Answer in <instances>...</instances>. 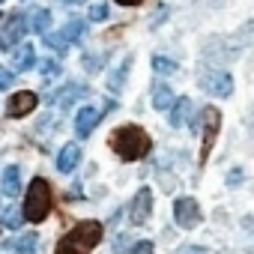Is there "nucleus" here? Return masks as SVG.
<instances>
[{
  "label": "nucleus",
  "instance_id": "10",
  "mask_svg": "<svg viewBox=\"0 0 254 254\" xmlns=\"http://www.w3.org/2000/svg\"><path fill=\"white\" fill-rule=\"evenodd\" d=\"M27 27H30V24H27L24 12H12V15H9V21H6V27H3V36H0V48H3V51L15 48V45L24 39Z\"/></svg>",
  "mask_w": 254,
  "mask_h": 254
},
{
  "label": "nucleus",
  "instance_id": "24",
  "mask_svg": "<svg viewBox=\"0 0 254 254\" xmlns=\"http://www.w3.org/2000/svg\"><path fill=\"white\" fill-rule=\"evenodd\" d=\"M108 15H111L108 3H96V6H90V21H105Z\"/></svg>",
  "mask_w": 254,
  "mask_h": 254
},
{
  "label": "nucleus",
  "instance_id": "25",
  "mask_svg": "<svg viewBox=\"0 0 254 254\" xmlns=\"http://www.w3.org/2000/svg\"><path fill=\"white\" fill-rule=\"evenodd\" d=\"M132 254H156V245L150 239H141V242L132 245Z\"/></svg>",
  "mask_w": 254,
  "mask_h": 254
},
{
  "label": "nucleus",
  "instance_id": "21",
  "mask_svg": "<svg viewBox=\"0 0 254 254\" xmlns=\"http://www.w3.org/2000/svg\"><path fill=\"white\" fill-rule=\"evenodd\" d=\"M48 27H51V12L48 9H36L30 15V30L33 33H48Z\"/></svg>",
  "mask_w": 254,
  "mask_h": 254
},
{
  "label": "nucleus",
  "instance_id": "16",
  "mask_svg": "<svg viewBox=\"0 0 254 254\" xmlns=\"http://www.w3.org/2000/svg\"><path fill=\"white\" fill-rule=\"evenodd\" d=\"M171 126H174V129H180V126H186L189 123V117H191V99L189 96H180L174 105H171Z\"/></svg>",
  "mask_w": 254,
  "mask_h": 254
},
{
  "label": "nucleus",
  "instance_id": "19",
  "mask_svg": "<svg viewBox=\"0 0 254 254\" xmlns=\"http://www.w3.org/2000/svg\"><path fill=\"white\" fill-rule=\"evenodd\" d=\"M33 66H36V51H33V45H24L15 57V72H27Z\"/></svg>",
  "mask_w": 254,
  "mask_h": 254
},
{
  "label": "nucleus",
  "instance_id": "4",
  "mask_svg": "<svg viewBox=\"0 0 254 254\" xmlns=\"http://www.w3.org/2000/svg\"><path fill=\"white\" fill-rule=\"evenodd\" d=\"M21 209H24V218L30 224H39V221L48 218V212H51V186H48V180L36 177L27 186V194H24V206Z\"/></svg>",
  "mask_w": 254,
  "mask_h": 254
},
{
  "label": "nucleus",
  "instance_id": "5",
  "mask_svg": "<svg viewBox=\"0 0 254 254\" xmlns=\"http://www.w3.org/2000/svg\"><path fill=\"white\" fill-rule=\"evenodd\" d=\"M200 126H203V141H200V168L209 162V153H212V147H215V141H218V129H221V111L215 108V105H206L203 111H200Z\"/></svg>",
  "mask_w": 254,
  "mask_h": 254
},
{
  "label": "nucleus",
  "instance_id": "1",
  "mask_svg": "<svg viewBox=\"0 0 254 254\" xmlns=\"http://www.w3.org/2000/svg\"><path fill=\"white\" fill-rule=\"evenodd\" d=\"M108 147L114 150V156H117L120 162H141V159L150 156V150H153V138L141 129V126L126 123V126H120V129L111 132Z\"/></svg>",
  "mask_w": 254,
  "mask_h": 254
},
{
  "label": "nucleus",
  "instance_id": "7",
  "mask_svg": "<svg viewBox=\"0 0 254 254\" xmlns=\"http://www.w3.org/2000/svg\"><path fill=\"white\" fill-rule=\"evenodd\" d=\"M200 90H203V93H209V96L227 99V96L233 93V78H230V72H224V69L206 72V75L200 78Z\"/></svg>",
  "mask_w": 254,
  "mask_h": 254
},
{
  "label": "nucleus",
  "instance_id": "11",
  "mask_svg": "<svg viewBox=\"0 0 254 254\" xmlns=\"http://www.w3.org/2000/svg\"><path fill=\"white\" fill-rule=\"evenodd\" d=\"M36 93L33 90H18V93H12L9 96V102H6V117L9 120H21V117H27L30 111H36Z\"/></svg>",
  "mask_w": 254,
  "mask_h": 254
},
{
  "label": "nucleus",
  "instance_id": "14",
  "mask_svg": "<svg viewBox=\"0 0 254 254\" xmlns=\"http://www.w3.org/2000/svg\"><path fill=\"white\" fill-rule=\"evenodd\" d=\"M81 162V147L78 144H63L60 153H57V171L60 174H72Z\"/></svg>",
  "mask_w": 254,
  "mask_h": 254
},
{
  "label": "nucleus",
  "instance_id": "31",
  "mask_svg": "<svg viewBox=\"0 0 254 254\" xmlns=\"http://www.w3.org/2000/svg\"><path fill=\"white\" fill-rule=\"evenodd\" d=\"M60 3H69V6H75V3H84V0H60Z\"/></svg>",
  "mask_w": 254,
  "mask_h": 254
},
{
  "label": "nucleus",
  "instance_id": "17",
  "mask_svg": "<svg viewBox=\"0 0 254 254\" xmlns=\"http://www.w3.org/2000/svg\"><path fill=\"white\" fill-rule=\"evenodd\" d=\"M81 96H87V87H81V84L69 81L66 87H60V90L54 93V102H57L60 108H69V105H72V102H78Z\"/></svg>",
  "mask_w": 254,
  "mask_h": 254
},
{
  "label": "nucleus",
  "instance_id": "3",
  "mask_svg": "<svg viewBox=\"0 0 254 254\" xmlns=\"http://www.w3.org/2000/svg\"><path fill=\"white\" fill-rule=\"evenodd\" d=\"M102 221L87 218L81 224H75L72 230H66V236H60L54 254H90L99 242H102Z\"/></svg>",
  "mask_w": 254,
  "mask_h": 254
},
{
  "label": "nucleus",
  "instance_id": "26",
  "mask_svg": "<svg viewBox=\"0 0 254 254\" xmlns=\"http://www.w3.org/2000/svg\"><path fill=\"white\" fill-rule=\"evenodd\" d=\"M39 72H42V75H57V72H60V63H54V60H42V63H39Z\"/></svg>",
  "mask_w": 254,
  "mask_h": 254
},
{
  "label": "nucleus",
  "instance_id": "12",
  "mask_svg": "<svg viewBox=\"0 0 254 254\" xmlns=\"http://www.w3.org/2000/svg\"><path fill=\"white\" fill-rule=\"evenodd\" d=\"M102 114L105 111H99V108H81L78 111V117H75V135L78 138H87L93 129H96V126H99V120H102Z\"/></svg>",
  "mask_w": 254,
  "mask_h": 254
},
{
  "label": "nucleus",
  "instance_id": "9",
  "mask_svg": "<svg viewBox=\"0 0 254 254\" xmlns=\"http://www.w3.org/2000/svg\"><path fill=\"white\" fill-rule=\"evenodd\" d=\"M150 215H153V191L144 186V189H138V194L129 203V224L132 227H141Z\"/></svg>",
  "mask_w": 254,
  "mask_h": 254
},
{
  "label": "nucleus",
  "instance_id": "23",
  "mask_svg": "<svg viewBox=\"0 0 254 254\" xmlns=\"http://www.w3.org/2000/svg\"><path fill=\"white\" fill-rule=\"evenodd\" d=\"M180 66L171 60V57H153V72H159V75H174Z\"/></svg>",
  "mask_w": 254,
  "mask_h": 254
},
{
  "label": "nucleus",
  "instance_id": "20",
  "mask_svg": "<svg viewBox=\"0 0 254 254\" xmlns=\"http://www.w3.org/2000/svg\"><path fill=\"white\" fill-rule=\"evenodd\" d=\"M36 245H39V236L36 233H24V236L12 239V248L18 254H36Z\"/></svg>",
  "mask_w": 254,
  "mask_h": 254
},
{
  "label": "nucleus",
  "instance_id": "22",
  "mask_svg": "<svg viewBox=\"0 0 254 254\" xmlns=\"http://www.w3.org/2000/svg\"><path fill=\"white\" fill-rule=\"evenodd\" d=\"M21 221H27V218H24V209H18V206H9V209L3 212V227H9V230H18V227H21Z\"/></svg>",
  "mask_w": 254,
  "mask_h": 254
},
{
  "label": "nucleus",
  "instance_id": "32",
  "mask_svg": "<svg viewBox=\"0 0 254 254\" xmlns=\"http://www.w3.org/2000/svg\"><path fill=\"white\" fill-rule=\"evenodd\" d=\"M212 3H221V0H212Z\"/></svg>",
  "mask_w": 254,
  "mask_h": 254
},
{
  "label": "nucleus",
  "instance_id": "15",
  "mask_svg": "<svg viewBox=\"0 0 254 254\" xmlns=\"http://www.w3.org/2000/svg\"><path fill=\"white\" fill-rule=\"evenodd\" d=\"M0 191L6 197H15L21 191V168L18 165H6L3 168V177H0Z\"/></svg>",
  "mask_w": 254,
  "mask_h": 254
},
{
  "label": "nucleus",
  "instance_id": "18",
  "mask_svg": "<svg viewBox=\"0 0 254 254\" xmlns=\"http://www.w3.org/2000/svg\"><path fill=\"white\" fill-rule=\"evenodd\" d=\"M174 102H177V96H174V90L168 84H156L153 87V108L156 111H171Z\"/></svg>",
  "mask_w": 254,
  "mask_h": 254
},
{
  "label": "nucleus",
  "instance_id": "29",
  "mask_svg": "<svg viewBox=\"0 0 254 254\" xmlns=\"http://www.w3.org/2000/svg\"><path fill=\"white\" fill-rule=\"evenodd\" d=\"M180 254H209V251L200 245H186V248H180Z\"/></svg>",
  "mask_w": 254,
  "mask_h": 254
},
{
  "label": "nucleus",
  "instance_id": "2",
  "mask_svg": "<svg viewBox=\"0 0 254 254\" xmlns=\"http://www.w3.org/2000/svg\"><path fill=\"white\" fill-rule=\"evenodd\" d=\"M251 36H254V21L242 24L236 33L230 36H212L203 48V57L212 60V63H233L248 45H251Z\"/></svg>",
  "mask_w": 254,
  "mask_h": 254
},
{
  "label": "nucleus",
  "instance_id": "13",
  "mask_svg": "<svg viewBox=\"0 0 254 254\" xmlns=\"http://www.w3.org/2000/svg\"><path fill=\"white\" fill-rule=\"evenodd\" d=\"M132 63H135V57H132V54H126V57L117 63V69H111V72H108V90H111L114 96L126 87V75L132 72Z\"/></svg>",
  "mask_w": 254,
  "mask_h": 254
},
{
  "label": "nucleus",
  "instance_id": "6",
  "mask_svg": "<svg viewBox=\"0 0 254 254\" xmlns=\"http://www.w3.org/2000/svg\"><path fill=\"white\" fill-rule=\"evenodd\" d=\"M200 218H203V212H200V203H197L194 197H177V200H174V221H177L183 230L197 227Z\"/></svg>",
  "mask_w": 254,
  "mask_h": 254
},
{
  "label": "nucleus",
  "instance_id": "27",
  "mask_svg": "<svg viewBox=\"0 0 254 254\" xmlns=\"http://www.w3.org/2000/svg\"><path fill=\"white\" fill-rule=\"evenodd\" d=\"M242 177H245V174H242V168H230V174H227V186H230V189H236V186L242 183Z\"/></svg>",
  "mask_w": 254,
  "mask_h": 254
},
{
  "label": "nucleus",
  "instance_id": "28",
  "mask_svg": "<svg viewBox=\"0 0 254 254\" xmlns=\"http://www.w3.org/2000/svg\"><path fill=\"white\" fill-rule=\"evenodd\" d=\"M12 72H6V69H0V90H6V87H12Z\"/></svg>",
  "mask_w": 254,
  "mask_h": 254
},
{
  "label": "nucleus",
  "instance_id": "8",
  "mask_svg": "<svg viewBox=\"0 0 254 254\" xmlns=\"http://www.w3.org/2000/svg\"><path fill=\"white\" fill-rule=\"evenodd\" d=\"M81 36H84V21H69L60 33H48V36H45V45L63 54L72 42H81Z\"/></svg>",
  "mask_w": 254,
  "mask_h": 254
},
{
  "label": "nucleus",
  "instance_id": "30",
  "mask_svg": "<svg viewBox=\"0 0 254 254\" xmlns=\"http://www.w3.org/2000/svg\"><path fill=\"white\" fill-rule=\"evenodd\" d=\"M114 3H120V6H138V3H144V0H114Z\"/></svg>",
  "mask_w": 254,
  "mask_h": 254
}]
</instances>
